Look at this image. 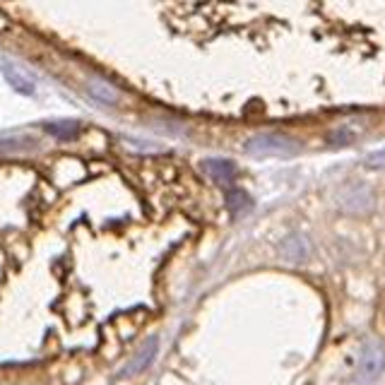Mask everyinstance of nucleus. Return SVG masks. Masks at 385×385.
<instances>
[{
    "label": "nucleus",
    "instance_id": "423d86ee",
    "mask_svg": "<svg viewBox=\"0 0 385 385\" xmlns=\"http://www.w3.org/2000/svg\"><path fill=\"white\" fill-rule=\"evenodd\" d=\"M227 203H229V210L234 212L236 217L244 215L246 210H251V198H248V193H244L241 188H231L227 193Z\"/></svg>",
    "mask_w": 385,
    "mask_h": 385
},
{
    "label": "nucleus",
    "instance_id": "7ed1b4c3",
    "mask_svg": "<svg viewBox=\"0 0 385 385\" xmlns=\"http://www.w3.org/2000/svg\"><path fill=\"white\" fill-rule=\"evenodd\" d=\"M203 169L212 181L219 183V186H231L236 179V167L229 162V159H205Z\"/></svg>",
    "mask_w": 385,
    "mask_h": 385
},
{
    "label": "nucleus",
    "instance_id": "20e7f679",
    "mask_svg": "<svg viewBox=\"0 0 385 385\" xmlns=\"http://www.w3.org/2000/svg\"><path fill=\"white\" fill-rule=\"evenodd\" d=\"M87 90H90L92 97L97 99V102H102V104H116V102H118V92L109 85V82L99 80V77H94V80H90Z\"/></svg>",
    "mask_w": 385,
    "mask_h": 385
},
{
    "label": "nucleus",
    "instance_id": "1a4fd4ad",
    "mask_svg": "<svg viewBox=\"0 0 385 385\" xmlns=\"http://www.w3.org/2000/svg\"><path fill=\"white\" fill-rule=\"evenodd\" d=\"M366 167L369 169H385V147L378 152H371L369 157H366Z\"/></svg>",
    "mask_w": 385,
    "mask_h": 385
},
{
    "label": "nucleus",
    "instance_id": "f257e3e1",
    "mask_svg": "<svg viewBox=\"0 0 385 385\" xmlns=\"http://www.w3.org/2000/svg\"><path fill=\"white\" fill-rule=\"evenodd\" d=\"M246 152L253 157H289L299 152V142L282 133H263L246 142Z\"/></svg>",
    "mask_w": 385,
    "mask_h": 385
},
{
    "label": "nucleus",
    "instance_id": "6e6552de",
    "mask_svg": "<svg viewBox=\"0 0 385 385\" xmlns=\"http://www.w3.org/2000/svg\"><path fill=\"white\" fill-rule=\"evenodd\" d=\"M154 352H157V340H152L150 345H147V349H145V354H138V359L133 361V366H130V373H135V371H142L145 369L147 364L152 361V357H154Z\"/></svg>",
    "mask_w": 385,
    "mask_h": 385
},
{
    "label": "nucleus",
    "instance_id": "39448f33",
    "mask_svg": "<svg viewBox=\"0 0 385 385\" xmlns=\"http://www.w3.org/2000/svg\"><path fill=\"white\" fill-rule=\"evenodd\" d=\"M46 133H51L53 138L58 140H73L80 135V123L77 121H53V123H46Z\"/></svg>",
    "mask_w": 385,
    "mask_h": 385
},
{
    "label": "nucleus",
    "instance_id": "f03ea898",
    "mask_svg": "<svg viewBox=\"0 0 385 385\" xmlns=\"http://www.w3.org/2000/svg\"><path fill=\"white\" fill-rule=\"evenodd\" d=\"M361 378L364 381H373L385 371V349L378 345V342H369L364 347V354H361Z\"/></svg>",
    "mask_w": 385,
    "mask_h": 385
},
{
    "label": "nucleus",
    "instance_id": "0eeeda50",
    "mask_svg": "<svg viewBox=\"0 0 385 385\" xmlns=\"http://www.w3.org/2000/svg\"><path fill=\"white\" fill-rule=\"evenodd\" d=\"M5 75H8L10 85H13L15 90H20V92H25V94H32V92H34V85H32V82H29L25 75L17 73L15 68H10V65H8V68H5Z\"/></svg>",
    "mask_w": 385,
    "mask_h": 385
}]
</instances>
